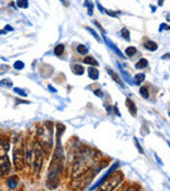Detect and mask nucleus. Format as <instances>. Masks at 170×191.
Returning a JSON list of instances; mask_svg holds the SVG:
<instances>
[{"label":"nucleus","mask_w":170,"mask_h":191,"mask_svg":"<svg viewBox=\"0 0 170 191\" xmlns=\"http://www.w3.org/2000/svg\"><path fill=\"white\" fill-rule=\"evenodd\" d=\"M94 94H95L96 96H98V97H102V96H103V92H102L100 89L95 90V91H94Z\"/></svg>","instance_id":"nucleus-27"},{"label":"nucleus","mask_w":170,"mask_h":191,"mask_svg":"<svg viewBox=\"0 0 170 191\" xmlns=\"http://www.w3.org/2000/svg\"><path fill=\"white\" fill-rule=\"evenodd\" d=\"M143 47H145L147 50H149V51H155L159 46H157L156 43L151 42V40H148V42H146L145 44H143Z\"/></svg>","instance_id":"nucleus-9"},{"label":"nucleus","mask_w":170,"mask_h":191,"mask_svg":"<svg viewBox=\"0 0 170 191\" xmlns=\"http://www.w3.org/2000/svg\"><path fill=\"white\" fill-rule=\"evenodd\" d=\"M103 37H104V40H105V43H106V45H107V46H109L110 48H111V49L113 50V51L115 52V53L117 54V55H119V56L121 57V59H124V55H123L122 53H121V51H120V50H119L118 48H117V47L115 46V45L113 44V42H111V40H110V39H107V38L105 37V36H103Z\"/></svg>","instance_id":"nucleus-5"},{"label":"nucleus","mask_w":170,"mask_h":191,"mask_svg":"<svg viewBox=\"0 0 170 191\" xmlns=\"http://www.w3.org/2000/svg\"><path fill=\"white\" fill-rule=\"evenodd\" d=\"M97 6H98V8H99V11H100V12H102V13H103V12H104V9H103V8H102V6H101V4H100L99 2H97Z\"/></svg>","instance_id":"nucleus-29"},{"label":"nucleus","mask_w":170,"mask_h":191,"mask_svg":"<svg viewBox=\"0 0 170 191\" xmlns=\"http://www.w3.org/2000/svg\"><path fill=\"white\" fill-rule=\"evenodd\" d=\"M126 106H128V108H129V111H130L131 115L135 117L136 113H137V109H136V106H135V104H134V102L131 99H126Z\"/></svg>","instance_id":"nucleus-6"},{"label":"nucleus","mask_w":170,"mask_h":191,"mask_svg":"<svg viewBox=\"0 0 170 191\" xmlns=\"http://www.w3.org/2000/svg\"><path fill=\"white\" fill-rule=\"evenodd\" d=\"M136 52H137V49L135 47H128L126 49V54L128 56H133L134 54H136Z\"/></svg>","instance_id":"nucleus-18"},{"label":"nucleus","mask_w":170,"mask_h":191,"mask_svg":"<svg viewBox=\"0 0 170 191\" xmlns=\"http://www.w3.org/2000/svg\"><path fill=\"white\" fill-rule=\"evenodd\" d=\"M88 76H89L92 80H98L99 79V71H98L97 68H94V67H90L88 68Z\"/></svg>","instance_id":"nucleus-7"},{"label":"nucleus","mask_w":170,"mask_h":191,"mask_svg":"<svg viewBox=\"0 0 170 191\" xmlns=\"http://www.w3.org/2000/svg\"><path fill=\"white\" fill-rule=\"evenodd\" d=\"M6 31H13L14 29L12 28V27H9V26H6Z\"/></svg>","instance_id":"nucleus-33"},{"label":"nucleus","mask_w":170,"mask_h":191,"mask_svg":"<svg viewBox=\"0 0 170 191\" xmlns=\"http://www.w3.org/2000/svg\"><path fill=\"white\" fill-rule=\"evenodd\" d=\"M164 29H167V27H166V23H163V25H161V28H160V31L164 30Z\"/></svg>","instance_id":"nucleus-31"},{"label":"nucleus","mask_w":170,"mask_h":191,"mask_svg":"<svg viewBox=\"0 0 170 191\" xmlns=\"http://www.w3.org/2000/svg\"><path fill=\"white\" fill-rule=\"evenodd\" d=\"M169 56H170L169 54H166V55H164V56L162 57V59H167V57H169Z\"/></svg>","instance_id":"nucleus-35"},{"label":"nucleus","mask_w":170,"mask_h":191,"mask_svg":"<svg viewBox=\"0 0 170 191\" xmlns=\"http://www.w3.org/2000/svg\"><path fill=\"white\" fill-rule=\"evenodd\" d=\"M48 87H49V89L51 90V91H53V92H56V88H53V87H52L51 85H49V86H48Z\"/></svg>","instance_id":"nucleus-32"},{"label":"nucleus","mask_w":170,"mask_h":191,"mask_svg":"<svg viewBox=\"0 0 170 191\" xmlns=\"http://www.w3.org/2000/svg\"><path fill=\"white\" fill-rule=\"evenodd\" d=\"M77 51L79 52L80 54H86L88 52V49H87V47H85L84 45H78V47H77Z\"/></svg>","instance_id":"nucleus-19"},{"label":"nucleus","mask_w":170,"mask_h":191,"mask_svg":"<svg viewBox=\"0 0 170 191\" xmlns=\"http://www.w3.org/2000/svg\"><path fill=\"white\" fill-rule=\"evenodd\" d=\"M84 4L88 10V15L92 16L93 13H94V2H93L92 0H85Z\"/></svg>","instance_id":"nucleus-10"},{"label":"nucleus","mask_w":170,"mask_h":191,"mask_svg":"<svg viewBox=\"0 0 170 191\" xmlns=\"http://www.w3.org/2000/svg\"><path fill=\"white\" fill-rule=\"evenodd\" d=\"M121 35H122V37L124 39L130 40V32H129V30L126 28H123L122 30H121Z\"/></svg>","instance_id":"nucleus-21"},{"label":"nucleus","mask_w":170,"mask_h":191,"mask_svg":"<svg viewBox=\"0 0 170 191\" xmlns=\"http://www.w3.org/2000/svg\"><path fill=\"white\" fill-rule=\"evenodd\" d=\"M86 30H87L88 32H89L90 34H92L93 36H94V37L96 38V39L98 40V42H101V39H100V37H99V35H98L97 33H96V31H94V30H93V29H90V28H86Z\"/></svg>","instance_id":"nucleus-23"},{"label":"nucleus","mask_w":170,"mask_h":191,"mask_svg":"<svg viewBox=\"0 0 170 191\" xmlns=\"http://www.w3.org/2000/svg\"><path fill=\"white\" fill-rule=\"evenodd\" d=\"M73 73H76V75H82L83 73H84V68L80 65H75V66H73Z\"/></svg>","instance_id":"nucleus-14"},{"label":"nucleus","mask_w":170,"mask_h":191,"mask_svg":"<svg viewBox=\"0 0 170 191\" xmlns=\"http://www.w3.org/2000/svg\"><path fill=\"white\" fill-rule=\"evenodd\" d=\"M147 66H148V61L146 59H140L139 61L135 64V68H137V69H143Z\"/></svg>","instance_id":"nucleus-13"},{"label":"nucleus","mask_w":170,"mask_h":191,"mask_svg":"<svg viewBox=\"0 0 170 191\" xmlns=\"http://www.w3.org/2000/svg\"><path fill=\"white\" fill-rule=\"evenodd\" d=\"M167 20L170 21V16H168V17H167Z\"/></svg>","instance_id":"nucleus-36"},{"label":"nucleus","mask_w":170,"mask_h":191,"mask_svg":"<svg viewBox=\"0 0 170 191\" xmlns=\"http://www.w3.org/2000/svg\"><path fill=\"white\" fill-rule=\"evenodd\" d=\"M17 184H18V178L13 176V177H10L8 180V185L11 189H15L17 187Z\"/></svg>","instance_id":"nucleus-11"},{"label":"nucleus","mask_w":170,"mask_h":191,"mask_svg":"<svg viewBox=\"0 0 170 191\" xmlns=\"http://www.w3.org/2000/svg\"><path fill=\"white\" fill-rule=\"evenodd\" d=\"M23 67H25V64H23L21 61H17V62H15V64H14V68L18 69V70H21Z\"/></svg>","instance_id":"nucleus-24"},{"label":"nucleus","mask_w":170,"mask_h":191,"mask_svg":"<svg viewBox=\"0 0 170 191\" xmlns=\"http://www.w3.org/2000/svg\"><path fill=\"white\" fill-rule=\"evenodd\" d=\"M146 75H143V73H138V75H135V78H134V80H135V83L137 85H140L143 83V81L145 80Z\"/></svg>","instance_id":"nucleus-15"},{"label":"nucleus","mask_w":170,"mask_h":191,"mask_svg":"<svg viewBox=\"0 0 170 191\" xmlns=\"http://www.w3.org/2000/svg\"><path fill=\"white\" fill-rule=\"evenodd\" d=\"M121 180H122V175H121V173H118V172L114 173L112 176L110 175V178H107V181L104 184L103 189L104 190H113V189H115V188L119 185V183L121 181Z\"/></svg>","instance_id":"nucleus-2"},{"label":"nucleus","mask_w":170,"mask_h":191,"mask_svg":"<svg viewBox=\"0 0 170 191\" xmlns=\"http://www.w3.org/2000/svg\"><path fill=\"white\" fill-rule=\"evenodd\" d=\"M163 3H164V0H160V1H159V6H163Z\"/></svg>","instance_id":"nucleus-34"},{"label":"nucleus","mask_w":170,"mask_h":191,"mask_svg":"<svg viewBox=\"0 0 170 191\" xmlns=\"http://www.w3.org/2000/svg\"><path fill=\"white\" fill-rule=\"evenodd\" d=\"M94 23H95V25H96V26H97V27H98V28H99V29H100V30H101V31H103V32H104L103 28H102V27H101V26H100V23H99V22H98V21H96V20H95V21H94Z\"/></svg>","instance_id":"nucleus-28"},{"label":"nucleus","mask_w":170,"mask_h":191,"mask_svg":"<svg viewBox=\"0 0 170 191\" xmlns=\"http://www.w3.org/2000/svg\"><path fill=\"white\" fill-rule=\"evenodd\" d=\"M140 92V96H142L143 98H145V99H148V97H149V91H148V88L147 87H142L139 90Z\"/></svg>","instance_id":"nucleus-20"},{"label":"nucleus","mask_w":170,"mask_h":191,"mask_svg":"<svg viewBox=\"0 0 170 191\" xmlns=\"http://www.w3.org/2000/svg\"><path fill=\"white\" fill-rule=\"evenodd\" d=\"M64 49H65L64 45H62V44L57 45V46L54 48V53H56V55H62L64 52Z\"/></svg>","instance_id":"nucleus-16"},{"label":"nucleus","mask_w":170,"mask_h":191,"mask_svg":"<svg viewBox=\"0 0 170 191\" xmlns=\"http://www.w3.org/2000/svg\"><path fill=\"white\" fill-rule=\"evenodd\" d=\"M83 63L87 64V65H93V66H98V62L96 61L94 57L92 56H86L84 59H83Z\"/></svg>","instance_id":"nucleus-12"},{"label":"nucleus","mask_w":170,"mask_h":191,"mask_svg":"<svg viewBox=\"0 0 170 191\" xmlns=\"http://www.w3.org/2000/svg\"><path fill=\"white\" fill-rule=\"evenodd\" d=\"M169 116H170V111H169Z\"/></svg>","instance_id":"nucleus-37"},{"label":"nucleus","mask_w":170,"mask_h":191,"mask_svg":"<svg viewBox=\"0 0 170 191\" xmlns=\"http://www.w3.org/2000/svg\"><path fill=\"white\" fill-rule=\"evenodd\" d=\"M0 168H1V176H4L6 173H9L11 170V165H10L9 156L3 153V155L0 158Z\"/></svg>","instance_id":"nucleus-4"},{"label":"nucleus","mask_w":170,"mask_h":191,"mask_svg":"<svg viewBox=\"0 0 170 191\" xmlns=\"http://www.w3.org/2000/svg\"><path fill=\"white\" fill-rule=\"evenodd\" d=\"M23 148L20 144H16L15 149H14V164L17 169H21L23 166Z\"/></svg>","instance_id":"nucleus-3"},{"label":"nucleus","mask_w":170,"mask_h":191,"mask_svg":"<svg viewBox=\"0 0 170 191\" xmlns=\"http://www.w3.org/2000/svg\"><path fill=\"white\" fill-rule=\"evenodd\" d=\"M62 169V153H59V148L56 149V153L53 155L51 165L49 168V173H48L47 186L48 188H56L59 184V175Z\"/></svg>","instance_id":"nucleus-1"},{"label":"nucleus","mask_w":170,"mask_h":191,"mask_svg":"<svg viewBox=\"0 0 170 191\" xmlns=\"http://www.w3.org/2000/svg\"><path fill=\"white\" fill-rule=\"evenodd\" d=\"M134 141H135V145H136V147H137V149H138V151H139V153H142V154H143V148L139 145V143H138V140L136 139V138H134Z\"/></svg>","instance_id":"nucleus-25"},{"label":"nucleus","mask_w":170,"mask_h":191,"mask_svg":"<svg viewBox=\"0 0 170 191\" xmlns=\"http://www.w3.org/2000/svg\"><path fill=\"white\" fill-rule=\"evenodd\" d=\"M16 4H17V6L20 9H27L29 6L28 0H17V1H16Z\"/></svg>","instance_id":"nucleus-17"},{"label":"nucleus","mask_w":170,"mask_h":191,"mask_svg":"<svg viewBox=\"0 0 170 191\" xmlns=\"http://www.w3.org/2000/svg\"><path fill=\"white\" fill-rule=\"evenodd\" d=\"M15 92H17L18 95H20V96H23V97H26V96H27V94H26L25 91H23V89H20V88H15Z\"/></svg>","instance_id":"nucleus-26"},{"label":"nucleus","mask_w":170,"mask_h":191,"mask_svg":"<svg viewBox=\"0 0 170 191\" xmlns=\"http://www.w3.org/2000/svg\"><path fill=\"white\" fill-rule=\"evenodd\" d=\"M107 72L110 73V75H112V78H113V80L115 81V82L117 83V84H119L121 86V87H124V85H123V82L121 81V79L119 78V75H117V73H115L113 70H110V69H107Z\"/></svg>","instance_id":"nucleus-8"},{"label":"nucleus","mask_w":170,"mask_h":191,"mask_svg":"<svg viewBox=\"0 0 170 191\" xmlns=\"http://www.w3.org/2000/svg\"><path fill=\"white\" fill-rule=\"evenodd\" d=\"M61 2L64 4V6H69V2L67 1V0H61Z\"/></svg>","instance_id":"nucleus-30"},{"label":"nucleus","mask_w":170,"mask_h":191,"mask_svg":"<svg viewBox=\"0 0 170 191\" xmlns=\"http://www.w3.org/2000/svg\"><path fill=\"white\" fill-rule=\"evenodd\" d=\"M0 85L1 86H9V87H11V86L13 85V83H12V81L9 80V79H3V80L0 82Z\"/></svg>","instance_id":"nucleus-22"}]
</instances>
